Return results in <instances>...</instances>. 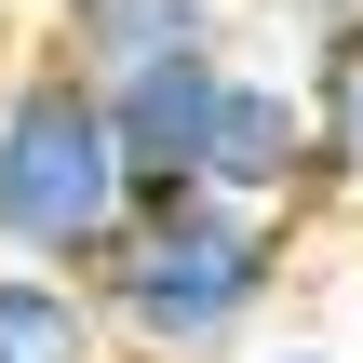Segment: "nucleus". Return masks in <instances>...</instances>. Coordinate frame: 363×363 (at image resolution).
Segmentation results:
<instances>
[{"mask_svg": "<svg viewBox=\"0 0 363 363\" xmlns=\"http://www.w3.org/2000/svg\"><path fill=\"white\" fill-rule=\"evenodd\" d=\"M296 121H310V202H350L363 216V0L323 13V40L296 67Z\"/></svg>", "mask_w": 363, "mask_h": 363, "instance_id": "nucleus-5", "label": "nucleus"}, {"mask_svg": "<svg viewBox=\"0 0 363 363\" xmlns=\"http://www.w3.org/2000/svg\"><path fill=\"white\" fill-rule=\"evenodd\" d=\"M27 13H67V0H27Z\"/></svg>", "mask_w": 363, "mask_h": 363, "instance_id": "nucleus-9", "label": "nucleus"}, {"mask_svg": "<svg viewBox=\"0 0 363 363\" xmlns=\"http://www.w3.org/2000/svg\"><path fill=\"white\" fill-rule=\"evenodd\" d=\"M189 189H202V202H242V216H310L296 81H269L256 54H229V67H216V108H202V148H189Z\"/></svg>", "mask_w": 363, "mask_h": 363, "instance_id": "nucleus-3", "label": "nucleus"}, {"mask_svg": "<svg viewBox=\"0 0 363 363\" xmlns=\"http://www.w3.org/2000/svg\"><path fill=\"white\" fill-rule=\"evenodd\" d=\"M310 13H350V0H310Z\"/></svg>", "mask_w": 363, "mask_h": 363, "instance_id": "nucleus-10", "label": "nucleus"}, {"mask_svg": "<svg viewBox=\"0 0 363 363\" xmlns=\"http://www.w3.org/2000/svg\"><path fill=\"white\" fill-rule=\"evenodd\" d=\"M121 216H135V162H121L108 94H94L54 40H27V54L0 67V256L81 283V269L121 242Z\"/></svg>", "mask_w": 363, "mask_h": 363, "instance_id": "nucleus-2", "label": "nucleus"}, {"mask_svg": "<svg viewBox=\"0 0 363 363\" xmlns=\"http://www.w3.org/2000/svg\"><path fill=\"white\" fill-rule=\"evenodd\" d=\"M269 363H323V350H269Z\"/></svg>", "mask_w": 363, "mask_h": 363, "instance_id": "nucleus-8", "label": "nucleus"}, {"mask_svg": "<svg viewBox=\"0 0 363 363\" xmlns=\"http://www.w3.org/2000/svg\"><path fill=\"white\" fill-rule=\"evenodd\" d=\"M54 54L108 94V81L175 67V54H242V0H67L54 13Z\"/></svg>", "mask_w": 363, "mask_h": 363, "instance_id": "nucleus-4", "label": "nucleus"}, {"mask_svg": "<svg viewBox=\"0 0 363 363\" xmlns=\"http://www.w3.org/2000/svg\"><path fill=\"white\" fill-rule=\"evenodd\" d=\"M283 256H296V216H242V202L162 189V202L121 216V242L81 283H94V323H108L121 363H216L269 323Z\"/></svg>", "mask_w": 363, "mask_h": 363, "instance_id": "nucleus-1", "label": "nucleus"}, {"mask_svg": "<svg viewBox=\"0 0 363 363\" xmlns=\"http://www.w3.org/2000/svg\"><path fill=\"white\" fill-rule=\"evenodd\" d=\"M13 54H27V0H0V67H13Z\"/></svg>", "mask_w": 363, "mask_h": 363, "instance_id": "nucleus-7", "label": "nucleus"}, {"mask_svg": "<svg viewBox=\"0 0 363 363\" xmlns=\"http://www.w3.org/2000/svg\"><path fill=\"white\" fill-rule=\"evenodd\" d=\"M0 363H121L108 323H94V283L13 269V256H0Z\"/></svg>", "mask_w": 363, "mask_h": 363, "instance_id": "nucleus-6", "label": "nucleus"}]
</instances>
